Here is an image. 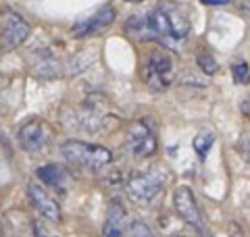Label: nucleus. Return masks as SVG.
I'll return each instance as SVG.
<instances>
[{"label":"nucleus","mask_w":250,"mask_h":237,"mask_svg":"<svg viewBox=\"0 0 250 237\" xmlns=\"http://www.w3.org/2000/svg\"><path fill=\"white\" fill-rule=\"evenodd\" d=\"M148 42L154 40L167 48L179 50L188 36H190V21L186 13L173 2H161L156 9L146 13Z\"/></svg>","instance_id":"nucleus-1"},{"label":"nucleus","mask_w":250,"mask_h":237,"mask_svg":"<svg viewBox=\"0 0 250 237\" xmlns=\"http://www.w3.org/2000/svg\"><path fill=\"white\" fill-rule=\"evenodd\" d=\"M61 154L69 164L85 171H100L113 162V152L108 148L98 144H88V141H80V139L65 141L61 146Z\"/></svg>","instance_id":"nucleus-2"},{"label":"nucleus","mask_w":250,"mask_h":237,"mask_svg":"<svg viewBox=\"0 0 250 237\" xmlns=\"http://www.w3.org/2000/svg\"><path fill=\"white\" fill-rule=\"evenodd\" d=\"M167 183V171L163 167L138 171L127 179V194L134 202L148 206L163 194Z\"/></svg>","instance_id":"nucleus-3"},{"label":"nucleus","mask_w":250,"mask_h":237,"mask_svg":"<svg viewBox=\"0 0 250 237\" xmlns=\"http://www.w3.org/2000/svg\"><path fill=\"white\" fill-rule=\"evenodd\" d=\"M173 59L165 50L152 52L142 67V79L152 92H165L173 79Z\"/></svg>","instance_id":"nucleus-4"},{"label":"nucleus","mask_w":250,"mask_h":237,"mask_svg":"<svg viewBox=\"0 0 250 237\" xmlns=\"http://www.w3.org/2000/svg\"><path fill=\"white\" fill-rule=\"evenodd\" d=\"M173 208L177 212V217L184 220L188 227H192L194 231L202 237H213L208 231V227L205 223V217L196 204V198H194V192L188 185H179L173 192Z\"/></svg>","instance_id":"nucleus-5"},{"label":"nucleus","mask_w":250,"mask_h":237,"mask_svg":"<svg viewBox=\"0 0 250 237\" xmlns=\"http://www.w3.org/2000/svg\"><path fill=\"white\" fill-rule=\"evenodd\" d=\"M27 198H29L34 210L46 220V223L59 225L62 220V212H61L59 202L54 200L52 194L44 185L36 183V181H29V183H27Z\"/></svg>","instance_id":"nucleus-6"},{"label":"nucleus","mask_w":250,"mask_h":237,"mask_svg":"<svg viewBox=\"0 0 250 237\" xmlns=\"http://www.w3.org/2000/svg\"><path fill=\"white\" fill-rule=\"evenodd\" d=\"M52 138V127L42 118H31L19 129V146L25 152H40L48 146Z\"/></svg>","instance_id":"nucleus-7"},{"label":"nucleus","mask_w":250,"mask_h":237,"mask_svg":"<svg viewBox=\"0 0 250 237\" xmlns=\"http://www.w3.org/2000/svg\"><path fill=\"white\" fill-rule=\"evenodd\" d=\"M127 148L131 156L148 158L156 152V136L146 121H136L127 131Z\"/></svg>","instance_id":"nucleus-8"},{"label":"nucleus","mask_w":250,"mask_h":237,"mask_svg":"<svg viewBox=\"0 0 250 237\" xmlns=\"http://www.w3.org/2000/svg\"><path fill=\"white\" fill-rule=\"evenodd\" d=\"M29 23L17 13H6L2 21V34H0V46L4 50H15L29 38Z\"/></svg>","instance_id":"nucleus-9"},{"label":"nucleus","mask_w":250,"mask_h":237,"mask_svg":"<svg viewBox=\"0 0 250 237\" xmlns=\"http://www.w3.org/2000/svg\"><path fill=\"white\" fill-rule=\"evenodd\" d=\"M113 21H115V9L113 6H104V9H100L98 13L90 15L88 19L77 21L71 29V36L73 38L94 36V34H98V31H103L104 27H108Z\"/></svg>","instance_id":"nucleus-10"},{"label":"nucleus","mask_w":250,"mask_h":237,"mask_svg":"<svg viewBox=\"0 0 250 237\" xmlns=\"http://www.w3.org/2000/svg\"><path fill=\"white\" fill-rule=\"evenodd\" d=\"M129 223H127V212L119 200H113L106 208V220L103 227V237H127Z\"/></svg>","instance_id":"nucleus-11"},{"label":"nucleus","mask_w":250,"mask_h":237,"mask_svg":"<svg viewBox=\"0 0 250 237\" xmlns=\"http://www.w3.org/2000/svg\"><path fill=\"white\" fill-rule=\"evenodd\" d=\"M36 175H38V179H40L42 183H46V185L52 187V189H59V192L65 189L67 179H69L67 169H62L61 164H54V162L40 167V169L36 171Z\"/></svg>","instance_id":"nucleus-12"},{"label":"nucleus","mask_w":250,"mask_h":237,"mask_svg":"<svg viewBox=\"0 0 250 237\" xmlns=\"http://www.w3.org/2000/svg\"><path fill=\"white\" fill-rule=\"evenodd\" d=\"M125 31L136 38V40H144L148 42V25H146V15H131L125 23Z\"/></svg>","instance_id":"nucleus-13"},{"label":"nucleus","mask_w":250,"mask_h":237,"mask_svg":"<svg viewBox=\"0 0 250 237\" xmlns=\"http://www.w3.org/2000/svg\"><path fill=\"white\" fill-rule=\"evenodd\" d=\"M213 144H215V136L210 131H202V133H198V136L194 138V152L198 154L200 160H205L207 158L208 150L213 148Z\"/></svg>","instance_id":"nucleus-14"},{"label":"nucleus","mask_w":250,"mask_h":237,"mask_svg":"<svg viewBox=\"0 0 250 237\" xmlns=\"http://www.w3.org/2000/svg\"><path fill=\"white\" fill-rule=\"evenodd\" d=\"M129 237H154V233L144 220H131L129 223Z\"/></svg>","instance_id":"nucleus-15"},{"label":"nucleus","mask_w":250,"mask_h":237,"mask_svg":"<svg viewBox=\"0 0 250 237\" xmlns=\"http://www.w3.org/2000/svg\"><path fill=\"white\" fill-rule=\"evenodd\" d=\"M196 60H198V67L202 69V73H207V75H215L217 73V62L208 52H200Z\"/></svg>","instance_id":"nucleus-16"},{"label":"nucleus","mask_w":250,"mask_h":237,"mask_svg":"<svg viewBox=\"0 0 250 237\" xmlns=\"http://www.w3.org/2000/svg\"><path fill=\"white\" fill-rule=\"evenodd\" d=\"M248 75H250V69H248L246 62H233L231 65V77L236 83H244L248 79Z\"/></svg>","instance_id":"nucleus-17"},{"label":"nucleus","mask_w":250,"mask_h":237,"mask_svg":"<svg viewBox=\"0 0 250 237\" xmlns=\"http://www.w3.org/2000/svg\"><path fill=\"white\" fill-rule=\"evenodd\" d=\"M31 235L34 237H57L52 233V229L42 223V220H31Z\"/></svg>","instance_id":"nucleus-18"},{"label":"nucleus","mask_w":250,"mask_h":237,"mask_svg":"<svg viewBox=\"0 0 250 237\" xmlns=\"http://www.w3.org/2000/svg\"><path fill=\"white\" fill-rule=\"evenodd\" d=\"M238 152L242 154V158L250 164V139L248 138H242L240 141H238Z\"/></svg>","instance_id":"nucleus-19"},{"label":"nucleus","mask_w":250,"mask_h":237,"mask_svg":"<svg viewBox=\"0 0 250 237\" xmlns=\"http://www.w3.org/2000/svg\"><path fill=\"white\" fill-rule=\"evenodd\" d=\"M240 110H242V115H246V117H250V98H246L244 102H242V106H240Z\"/></svg>","instance_id":"nucleus-20"},{"label":"nucleus","mask_w":250,"mask_h":237,"mask_svg":"<svg viewBox=\"0 0 250 237\" xmlns=\"http://www.w3.org/2000/svg\"><path fill=\"white\" fill-rule=\"evenodd\" d=\"M202 4H213V6H217V4H228L229 0H200Z\"/></svg>","instance_id":"nucleus-21"},{"label":"nucleus","mask_w":250,"mask_h":237,"mask_svg":"<svg viewBox=\"0 0 250 237\" xmlns=\"http://www.w3.org/2000/svg\"><path fill=\"white\" fill-rule=\"evenodd\" d=\"M125 2H131V4H140V2H144V0H125Z\"/></svg>","instance_id":"nucleus-22"}]
</instances>
